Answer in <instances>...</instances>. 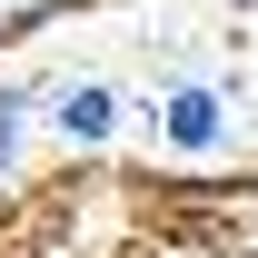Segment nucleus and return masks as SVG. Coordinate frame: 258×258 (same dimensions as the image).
<instances>
[{
  "label": "nucleus",
  "instance_id": "1",
  "mask_svg": "<svg viewBox=\"0 0 258 258\" xmlns=\"http://www.w3.org/2000/svg\"><path fill=\"white\" fill-rule=\"evenodd\" d=\"M159 139L179 149V159H209V149L228 139V99L209 90V80H179V90L159 99Z\"/></svg>",
  "mask_w": 258,
  "mask_h": 258
},
{
  "label": "nucleus",
  "instance_id": "2",
  "mask_svg": "<svg viewBox=\"0 0 258 258\" xmlns=\"http://www.w3.org/2000/svg\"><path fill=\"white\" fill-rule=\"evenodd\" d=\"M50 129H60L70 149H99V139L119 129V90H109V80H70V90L50 99Z\"/></svg>",
  "mask_w": 258,
  "mask_h": 258
},
{
  "label": "nucleus",
  "instance_id": "3",
  "mask_svg": "<svg viewBox=\"0 0 258 258\" xmlns=\"http://www.w3.org/2000/svg\"><path fill=\"white\" fill-rule=\"evenodd\" d=\"M20 129H30V99H20V90H0V169L20 159Z\"/></svg>",
  "mask_w": 258,
  "mask_h": 258
}]
</instances>
